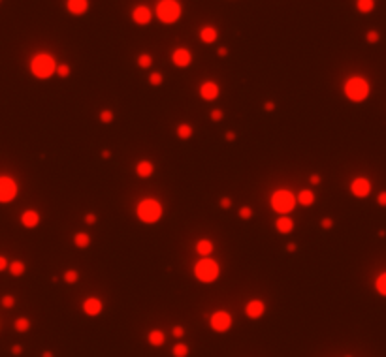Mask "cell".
Returning <instances> with one entry per match:
<instances>
[{
    "label": "cell",
    "mask_w": 386,
    "mask_h": 357,
    "mask_svg": "<svg viewBox=\"0 0 386 357\" xmlns=\"http://www.w3.org/2000/svg\"><path fill=\"white\" fill-rule=\"evenodd\" d=\"M30 72L36 79H49L56 72V58L47 51H38L30 58Z\"/></svg>",
    "instance_id": "cell-1"
},
{
    "label": "cell",
    "mask_w": 386,
    "mask_h": 357,
    "mask_svg": "<svg viewBox=\"0 0 386 357\" xmlns=\"http://www.w3.org/2000/svg\"><path fill=\"white\" fill-rule=\"evenodd\" d=\"M155 15L162 25H173L183 15V4L179 0H159Z\"/></svg>",
    "instance_id": "cell-2"
},
{
    "label": "cell",
    "mask_w": 386,
    "mask_h": 357,
    "mask_svg": "<svg viewBox=\"0 0 386 357\" xmlns=\"http://www.w3.org/2000/svg\"><path fill=\"white\" fill-rule=\"evenodd\" d=\"M162 205L160 201L153 199V197H145L141 199L138 207H136V215L143 224H157L160 218H162Z\"/></svg>",
    "instance_id": "cell-3"
},
{
    "label": "cell",
    "mask_w": 386,
    "mask_h": 357,
    "mask_svg": "<svg viewBox=\"0 0 386 357\" xmlns=\"http://www.w3.org/2000/svg\"><path fill=\"white\" fill-rule=\"evenodd\" d=\"M221 274V267L213 258H202L200 262H196L194 265V276L196 280H200L202 284H213Z\"/></svg>",
    "instance_id": "cell-4"
},
{
    "label": "cell",
    "mask_w": 386,
    "mask_h": 357,
    "mask_svg": "<svg viewBox=\"0 0 386 357\" xmlns=\"http://www.w3.org/2000/svg\"><path fill=\"white\" fill-rule=\"evenodd\" d=\"M270 205L277 215H288L296 207V194H292L286 188H279L270 197Z\"/></svg>",
    "instance_id": "cell-5"
},
{
    "label": "cell",
    "mask_w": 386,
    "mask_h": 357,
    "mask_svg": "<svg viewBox=\"0 0 386 357\" xmlns=\"http://www.w3.org/2000/svg\"><path fill=\"white\" fill-rule=\"evenodd\" d=\"M345 96H347L350 102H364L367 96H369V83H367L364 77L360 75H354L347 79L345 83Z\"/></svg>",
    "instance_id": "cell-6"
},
{
    "label": "cell",
    "mask_w": 386,
    "mask_h": 357,
    "mask_svg": "<svg viewBox=\"0 0 386 357\" xmlns=\"http://www.w3.org/2000/svg\"><path fill=\"white\" fill-rule=\"evenodd\" d=\"M19 186L15 178L9 175H0V203H9L17 197Z\"/></svg>",
    "instance_id": "cell-7"
},
{
    "label": "cell",
    "mask_w": 386,
    "mask_h": 357,
    "mask_svg": "<svg viewBox=\"0 0 386 357\" xmlns=\"http://www.w3.org/2000/svg\"><path fill=\"white\" fill-rule=\"evenodd\" d=\"M209 325L215 333H226L228 329L232 327V316L228 310H215L211 316H209Z\"/></svg>",
    "instance_id": "cell-8"
},
{
    "label": "cell",
    "mask_w": 386,
    "mask_h": 357,
    "mask_svg": "<svg viewBox=\"0 0 386 357\" xmlns=\"http://www.w3.org/2000/svg\"><path fill=\"white\" fill-rule=\"evenodd\" d=\"M132 21L136 23V25H140V27H145V25H149L151 21H153V9L147 6V4H138L136 8L132 9Z\"/></svg>",
    "instance_id": "cell-9"
},
{
    "label": "cell",
    "mask_w": 386,
    "mask_h": 357,
    "mask_svg": "<svg viewBox=\"0 0 386 357\" xmlns=\"http://www.w3.org/2000/svg\"><path fill=\"white\" fill-rule=\"evenodd\" d=\"M350 192H352V196L360 197V199L367 197L369 196V192H371V182H369V178L356 177L352 180V184H350Z\"/></svg>",
    "instance_id": "cell-10"
},
{
    "label": "cell",
    "mask_w": 386,
    "mask_h": 357,
    "mask_svg": "<svg viewBox=\"0 0 386 357\" xmlns=\"http://www.w3.org/2000/svg\"><path fill=\"white\" fill-rule=\"evenodd\" d=\"M219 94H221V87L215 81H204L200 85V98L204 102H213L219 98Z\"/></svg>",
    "instance_id": "cell-11"
},
{
    "label": "cell",
    "mask_w": 386,
    "mask_h": 357,
    "mask_svg": "<svg viewBox=\"0 0 386 357\" xmlns=\"http://www.w3.org/2000/svg\"><path fill=\"white\" fill-rule=\"evenodd\" d=\"M266 312V303L262 299H251L245 305V316L251 319H260Z\"/></svg>",
    "instance_id": "cell-12"
},
{
    "label": "cell",
    "mask_w": 386,
    "mask_h": 357,
    "mask_svg": "<svg viewBox=\"0 0 386 357\" xmlns=\"http://www.w3.org/2000/svg\"><path fill=\"white\" fill-rule=\"evenodd\" d=\"M171 62L177 68H187L192 62V53L187 47H177L173 53H171Z\"/></svg>",
    "instance_id": "cell-13"
},
{
    "label": "cell",
    "mask_w": 386,
    "mask_h": 357,
    "mask_svg": "<svg viewBox=\"0 0 386 357\" xmlns=\"http://www.w3.org/2000/svg\"><path fill=\"white\" fill-rule=\"evenodd\" d=\"M91 8V2L89 0H66V11L74 17H81L85 15Z\"/></svg>",
    "instance_id": "cell-14"
},
{
    "label": "cell",
    "mask_w": 386,
    "mask_h": 357,
    "mask_svg": "<svg viewBox=\"0 0 386 357\" xmlns=\"http://www.w3.org/2000/svg\"><path fill=\"white\" fill-rule=\"evenodd\" d=\"M81 309L87 316H91V318H96L100 312L104 310V303L102 299H98V297H87L83 301V305H81Z\"/></svg>",
    "instance_id": "cell-15"
},
{
    "label": "cell",
    "mask_w": 386,
    "mask_h": 357,
    "mask_svg": "<svg viewBox=\"0 0 386 357\" xmlns=\"http://www.w3.org/2000/svg\"><path fill=\"white\" fill-rule=\"evenodd\" d=\"M21 224L25 225L27 229H34L40 224V213L34 211V209H28L21 215Z\"/></svg>",
    "instance_id": "cell-16"
},
{
    "label": "cell",
    "mask_w": 386,
    "mask_h": 357,
    "mask_svg": "<svg viewBox=\"0 0 386 357\" xmlns=\"http://www.w3.org/2000/svg\"><path fill=\"white\" fill-rule=\"evenodd\" d=\"M200 40L204 44H207V45H211V44H215L217 40H219V30L213 25H204V27L200 28Z\"/></svg>",
    "instance_id": "cell-17"
},
{
    "label": "cell",
    "mask_w": 386,
    "mask_h": 357,
    "mask_svg": "<svg viewBox=\"0 0 386 357\" xmlns=\"http://www.w3.org/2000/svg\"><path fill=\"white\" fill-rule=\"evenodd\" d=\"M296 203H300L301 207H311L315 203V192L309 188H301L296 196Z\"/></svg>",
    "instance_id": "cell-18"
},
{
    "label": "cell",
    "mask_w": 386,
    "mask_h": 357,
    "mask_svg": "<svg viewBox=\"0 0 386 357\" xmlns=\"http://www.w3.org/2000/svg\"><path fill=\"white\" fill-rule=\"evenodd\" d=\"M275 229L282 235L290 233L292 229H294V220H292L290 216L282 215L281 218H277V222H275Z\"/></svg>",
    "instance_id": "cell-19"
},
{
    "label": "cell",
    "mask_w": 386,
    "mask_h": 357,
    "mask_svg": "<svg viewBox=\"0 0 386 357\" xmlns=\"http://www.w3.org/2000/svg\"><path fill=\"white\" fill-rule=\"evenodd\" d=\"M153 171H155V166H153V162L151 160H140L138 162V166H136V175L141 178H147L153 175Z\"/></svg>",
    "instance_id": "cell-20"
},
{
    "label": "cell",
    "mask_w": 386,
    "mask_h": 357,
    "mask_svg": "<svg viewBox=\"0 0 386 357\" xmlns=\"http://www.w3.org/2000/svg\"><path fill=\"white\" fill-rule=\"evenodd\" d=\"M213 250H215V244H213L211 239H200L196 243V252L200 254V256H204V258L211 256Z\"/></svg>",
    "instance_id": "cell-21"
},
{
    "label": "cell",
    "mask_w": 386,
    "mask_h": 357,
    "mask_svg": "<svg viewBox=\"0 0 386 357\" xmlns=\"http://www.w3.org/2000/svg\"><path fill=\"white\" fill-rule=\"evenodd\" d=\"M8 271L11 276H23L25 271H27V265L21 260H13L11 263H8Z\"/></svg>",
    "instance_id": "cell-22"
},
{
    "label": "cell",
    "mask_w": 386,
    "mask_h": 357,
    "mask_svg": "<svg viewBox=\"0 0 386 357\" xmlns=\"http://www.w3.org/2000/svg\"><path fill=\"white\" fill-rule=\"evenodd\" d=\"M147 340H149L151 346L159 348V346H162V344L166 342V337H164V333H162L160 329H153V331H149V337H147Z\"/></svg>",
    "instance_id": "cell-23"
},
{
    "label": "cell",
    "mask_w": 386,
    "mask_h": 357,
    "mask_svg": "<svg viewBox=\"0 0 386 357\" xmlns=\"http://www.w3.org/2000/svg\"><path fill=\"white\" fill-rule=\"evenodd\" d=\"M175 134H177V137H179V139H188V137H192V134H194V130H192V126H190V124H187V122H183V124H179V126H177V130H175Z\"/></svg>",
    "instance_id": "cell-24"
},
{
    "label": "cell",
    "mask_w": 386,
    "mask_h": 357,
    "mask_svg": "<svg viewBox=\"0 0 386 357\" xmlns=\"http://www.w3.org/2000/svg\"><path fill=\"white\" fill-rule=\"evenodd\" d=\"M356 9L360 13H371L375 9V0H356Z\"/></svg>",
    "instance_id": "cell-25"
},
{
    "label": "cell",
    "mask_w": 386,
    "mask_h": 357,
    "mask_svg": "<svg viewBox=\"0 0 386 357\" xmlns=\"http://www.w3.org/2000/svg\"><path fill=\"white\" fill-rule=\"evenodd\" d=\"M74 243L77 248H87L91 244V237L85 233V231H79V233L74 235Z\"/></svg>",
    "instance_id": "cell-26"
},
{
    "label": "cell",
    "mask_w": 386,
    "mask_h": 357,
    "mask_svg": "<svg viewBox=\"0 0 386 357\" xmlns=\"http://www.w3.org/2000/svg\"><path fill=\"white\" fill-rule=\"evenodd\" d=\"M188 354H190V350H188L185 342H177L175 346L171 348V356L173 357H188Z\"/></svg>",
    "instance_id": "cell-27"
},
{
    "label": "cell",
    "mask_w": 386,
    "mask_h": 357,
    "mask_svg": "<svg viewBox=\"0 0 386 357\" xmlns=\"http://www.w3.org/2000/svg\"><path fill=\"white\" fill-rule=\"evenodd\" d=\"M13 327L17 333H27L28 329H30V319L28 318H17L15 319V323H13Z\"/></svg>",
    "instance_id": "cell-28"
},
{
    "label": "cell",
    "mask_w": 386,
    "mask_h": 357,
    "mask_svg": "<svg viewBox=\"0 0 386 357\" xmlns=\"http://www.w3.org/2000/svg\"><path fill=\"white\" fill-rule=\"evenodd\" d=\"M375 288L381 295H386V272H383V274H379V276H377Z\"/></svg>",
    "instance_id": "cell-29"
},
{
    "label": "cell",
    "mask_w": 386,
    "mask_h": 357,
    "mask_svg": "<svg viewBox=\"0 0 386 357\" xmlns=\"http://www.w3.org/2000/svg\"><path fill=\"white\" fill-rule=\"evenodd\" d=\"M151 64H153V56H151L149 53H141V55L138 56V66H140V68H149Z\"/></svg>",
    "instance_id": "cell-30"
},
{
    "label": "cell",
    "mask_w": 386,
    "mask_h": 357,
    "mask_svg": "<svg viewBox=\"0 0 386 357\" xmlns=\"http://www.w3.org/2000/svg\"><path fill=\"white\" fill-rule=\"evenodd\" d=\"M77 278H79V272L75 271V269H68V271L64 272V282H66V284H75V282H77Z\"/></svg>",
    "instance_id": "cell-31"
},
{
    "label": "cell",
    "mask_w": 386,
    "mask_h": 357,
    "mask_svg": "<svg viewBox=\"0 0 386 357\" xmlns=\"http://www.w3.org/2000/svg\"><path fill=\"white\" fill-rule=\"evenodd\" d=\"M113 119H115V113H113V109H104V111H100V121H102L104 124H110V122H113Z\"/></svg>",
    "instance_id": "cell-32"
},
{
    "label": "cell",
    "mask_w": 386,
    "mask_h": 357,
    "mask_svg": "<svg viewBox=\"0 0 386 357\" xmlns=\"http://www.w3.org/2000/svg\"><path fill=\"white\" fill-rule=\"evenodd\" d=\"M70 72H72V68L68 64H56V72L55 74L58 75V77H68L70 75Z\"/></svg>",
    "instance_id": "cell-33"
},
{
    "label": "cell",
    "mask_w": 386,
    "mask_h": 357,
    "mask_svg": "<svg viewBox=\"0 0 386 357\" xmlns=\"http://www.w3.org/2000/svg\"><path fill=\"white\" fill-rule=\"evenodd\" d=\"M237 215L241 216L243 220H249V218H253V209L251 207H247V205H243L239 211H237Z\"/></svg>",
    "instance_id": "cell-34"
},
{
    "label": "cell",
    "mask_w": 386,
    "mask_h": 357,
    "mask_svg": "<svg viewBox=\"0 0 386 357\" xmlns=\"http://www.w3.org/2000/svg\"><path fill=\"white\" fill-rule=\"evenodd\" d=\"M162 81H164V77H162V74H159V72H155V74L149 75V83L153 85V87H159V85H162Z\"/></svg>",
    "instance_id": "cell-35"
},
{
    "label": "cell",
    "mask_w": 386,
    "mask_h": 357,
    "mask_svg": "<svg viewBox=\"0 0 386 357\" xmlns=\"http://www.w3.org/2000/svg\"><path fill=\"white\" fill-rule=\"evenodd\" d=\"M13 305H15L13 295H4V297H2V307H4V309H11Z\"/></svg>",
    "instance_id": "cell-36"
},
{
    "label": "cell",
    "mask_w": 386,
    "mask_h": 357,
    "mask_svg": "<svg viewBox=\"0 0 386 357\" xmlns=\"http://www.w3.org/2000/svg\"><path fill=\"white\" fill-rule=\"evenodd\" d=\"M379 40H381V36H379L377 30H369V32H367V42H369V44H377Z\"/></svg>",
    "instance_id": "cell-37"
},
{
    "label": "cell",
    "mask_w": 386,
    "mask_h": 357,
    "mask_svg": "<svg viewBox=\"0 0 386 357\" xmlns=\"http://www.w3.org/2000/svg\"><path fill=\"white\" fill-rule=\"evenodd\" d=\"M222 117H224L222 109H213V111H211V121H213V122L222 121Z\"/></svg>",
    "instance_id": "cell-38"
},
{
    "label": "cell",
    "mask_w": 386,
    "mask_h": 357,
    "mask_svg": "<svg viewBox=\"0 0 386 357\" xmlns=\"http://www.w3.org/2000/svg\"><path fill=\"white\" fill-rule=\"evenodd\" d=\"M171 335H173L175 338H181L183 335H185V329L181 327V325H175V327L171 329Z\"/></svg>",
    "instance_id": "cell-39"
},
{
    "label": "cell",
    "mask_w": 386,
    "mask_h": 357,
    "mask_svg": "<svg viewBox=\"0 0 386 357\" xmlns=\"http://www.w3.org/2000/svg\"><path fill=\"white\" fill-rule=\"evenodd\" d=\"M221 207H222L224 211L226 209H230V207H232V199H230V197H222V199H221Z\"/></svg>",
    "instance_id": "cell-40"
},
{
    "label": "cell",
    "mask_w": 386,
    "mask_h": 357,
    "mask_svg": "<svg viewBox=\"0 0 386 357\" xmlns=\"http://www.w3.org/2000/svg\"><path fill=\"white\" fill-rule=\"evenodd\" d=\"M6 269H8V260H6V256L0 254V272L6 271Z\"/></svg>",
    "instance_id": "cell-41"
},
{
    "label": "cell",
    "mask_w": 386,
    "mask_h": 357,
    "mask_svg": "<svg viewBox=\"0 0 386 357\" xmlns=\"http://www.w3.org/2000/svg\"><path fill=\"white\" fill-rule=\"evenodd\" d=\"M320 225H322V227H324V229H330V227H331V225H333V220H331V218H324V220H322V222H320Z\"/></svg>",
    "instance_id": "cell-42"
},
{
    "label": "cell",
    "mask_w": 386,
    "mask_h": 357,
    "mask_svg": "<svg viewBox=\"0 0 386 357\" xmlns=\"http://www.w3.org/2000/svg\"><path fill=\"white\" fill-rule=\"evenodd\" d=\"M85 222H87V224H94V222H96V215H93V213L85 215Z\"/></svg>",
    "instance_id": "cell-43"
},
{
    "label": "cell",
    "mask_w": 386,
    "mask_h": 357,
    "mask_svg": "<svg viewBox=\"0 0 386 357\" xmlns=\"http://www.w3.org/2000/svg\"><path fill=\"white\" fill-rule=\"evenodd\" d=\"M377 201H379V205L386 207V192H383V194H379V197H377Z\"/></svg>",
    "instance_id": "cell-44"
},
{
    "label": "cell",
    "mask_w": 386,
    "mask_h": 357,
    "mask_svg": "<svg viewBox=\"0 0 386 357\" xmlns=\"http://www.w3.org/2000/svg\"><path fill=\"white\" fill-rule=\"evenodd\" d=\"M21 352H23V346H21V344H15V346L11 348V354H13V356H19Z\"/></svg>",
    "instance_id": "cell-45"
},
{
    "label": "cell",
    "mask_w": 386,
    "mask_h": 357,
    "mask_svg": "<svg viewBox=\"0 0 386 357\" xmlns=\"http://www.w3.org/2000/svg\"><path fill=\"white\" fill-rule=\"evenodd\" d=\"M217 55H219V56H226V55H228V49H226V47H219V49H217Z\"/></svg>",
    "instance_id": "cell-46"
},
{
    "label": "cell",
    "mask_w": 386,
    "mask_h": 357,
    "mask_svg": "<svg viewBox=\"0 0 386 357\" xmlns=\"http://www.w3.org/2000/svg\"><path fill=\"white\" fill-rule=\"evenodd\" d=\"M264 109H266V111H273V109H275V103H273V102H266V103H264Z\"/></svg>",
    "instance_id": "cell-47"
},
{
    "label": "cell",
    "mask_w": 386,
    "mask_h": 357,
    "mask_svg": "<svg viewBox=\"0 0 386 357\" xmlns=\"http://www.w3.org/2000/svg\"><path fill=\"white\" fill-rule=\"evenodd\" d=\"M226 139H228V141H234V139H235V134H234V132H232V130L226 132Z\"/></svg>",
    "instance_id": "cell-48"
},
{
    "label": "cell",
    "mask_w": 386,
    "mask_h": 357,
    "mask_svg": "<svg viewBox=\"0 0 386 357\" xmlns=\"http://www.w3.org/2000/svg\"><path fill=\"white\" fill-rule=\"evenodd\" d=\"M296 248H298V244H296V243H288V244H286V250H288V252H294Z\"/></svg>",
    "instance_id": "cell-49"
},
{
    "label": "cell",
    "mask_w": 386,
    "mask_h": 357,
    "mask_svg": "<svg viewBox=\"0 0 386 357\" xmlns=\"http://www.w3.org/2000/svg\"><path fill=\"white\" fill-rule=\"evenodd\" d=\"M309 180L313 182V184H320V177H319V175H311Z\"/></svg>",
    "instance_id": "cell-50"
},
{
    "label": "cell",
    "mask_w": 386,
    "mask_h": 357,
    "mask_svg": "<svg viewBox=\"0 0 386 357\" xmlns=\"http://www.w3.org/2000/svg\"><path fill=\"white\" fill-rule=\"evenodd\" d=\"M102 156H104V158H110V156H111V152H110V150H104Z\"/></svg>",
    "instance_id": "cell-51"
},
{
    "label": "cell",
    "mask_w": 386,
    "mask_h": 357,
    "mask_svg": "<svg viewBox=\"0 0 386 357\" xmlns=\"http://www.w3.org/2000/svg\"><path fill=\"white\" fill-rule=\"evenodd\" d=\"M42 357H53V354H51V352H44V354H42Z\"/></svg>",
    "instance_id": "cell-52"
},
{
    "label": "cell",
    "mask_w": 386,
    "mask_h": 357,
    "mask_svg": "<svg viewBox=\"0 0 386 357\" xmlns=\"http://www.w3.org/2000/svg\"><path fill=\"white\" fill-rule=\"evenodd\" d=\"M0 2H2V0H0Z\"/></svg>",
    "instance_id": "cell-53"
}]
</instances>
